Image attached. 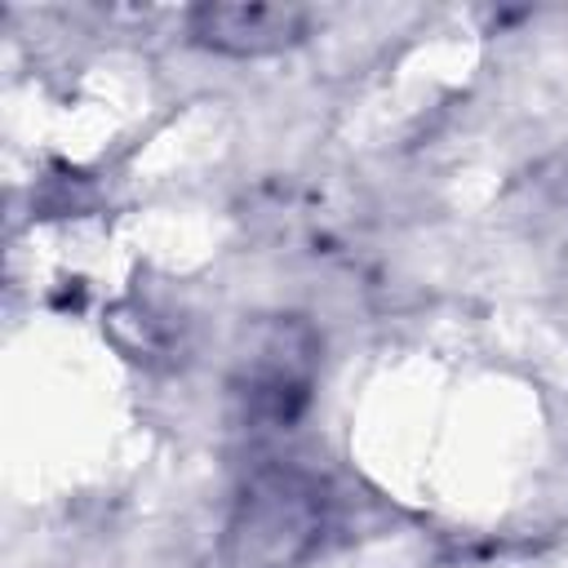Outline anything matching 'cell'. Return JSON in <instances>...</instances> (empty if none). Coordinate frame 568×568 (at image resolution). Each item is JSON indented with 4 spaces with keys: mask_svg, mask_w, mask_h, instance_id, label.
Masks as SVG:
<instances>
[{
    "mask_svg": "<svg viewBox=\"0 0 568 568\" xmlns=\"http://www.w3.org/2000/svg\"><path fill=\"white\" fill-rule=\"evenodd\" d=\"M333 488L293 462H266L240 484L226 532L222 568H302L333 528Z\"/></svg>",
    "mask_w": 568,
    "mask_h": 568,
    "instance_id": "obj_1",
    "label": "cell"
},
{
    "mask_svg": "<svg viewBox=\"0 0 568 568\" xmlns=\"http://www.w3.org/2000/svg\"><path fill=\"white\" fill-rule=\"evenodd\" d=\"M320 333L302 315H257L240 328L231 399L248 430H288L315 395Z\"/></svg>",
    "mask_w": 568,
    "mask_h": 568,
    "instance_id": "obj_2",
    "label": "cell"
},
{
    "mask_svg": "<svg viewBox=\"0 0 568 568\" xmlns=\"http://www.w3.org/2000/svg\"><path fill=\"white\" fill-rule=\"evenodd\" d=\"M311 27V13L302 4H195L186 13V36L200 49L226 53V58H266L293 49Z\"/></svg>",
    "mask_w": 568,
    "mask_h": 568,
    "instance_id": "obj_3",
    "label": "cell"
}]
</instances>
